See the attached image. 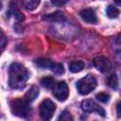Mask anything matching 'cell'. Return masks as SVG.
Returning a JSON list of instances; mask_svg holds the SVG:
<instances>
[{"instance_id":"obj_24","label":"cell","mask_w":121,"mask_h":121,"mask_svg":"<svg viewBox=\"0 0 121 121\" xmlns=\"http://www.w3.org/2000/svg\"><path fill=\"white\" fill-rule=\"evenodd\" d=\"M2 39H3V38H1V37H0V45H1V40H2ZM0 51H1V49H0Z\"/></svg>"},{"instance_id":"obj_23","label":"cell","mask_w":121,"mask_h":121,"mask_svg":"<svg viewBox=\"0 0 121 121\" xmlns=\"http://www.w3.org/2000/svg\"><path fill=\"white\" fill-rule=\"evenodd\" d=\"M2 9V3L0 2V9Z\"/></svg>"},{"instance_id":"obj_2","label":"cell","mask_w":121,"mask_h":121,"mask_svg":"<svg viewBox=\"0 0 121 121\" xmlns=\"http://www.w3.org/2000/svg\"><path fill=\"white\" fill-rule=\"evenodd\" d=\"M10 110L14 115L21 118H28L31 112L28 102H26L24 98L13 99L10 102Z\"/></svg>"},{"instance_id":"obj_18","label":"cell","mask_w":121,"mask_h":121,"mask_svg":"<svg viewBox=\"0 0 121 121\" xmlns=\"http://www.w3.org/2000/svg\"><path fill=\"white\" fill-rule=\"evenodd\" d=\"M57 121H74V119H73L72 114L68 111L65 110V111H63L60 114V116H59V118H58Z\"/></svg>"},{"instance_id":"obj_13","label":"cell","mask_w":121,"mask_h":121,"mask_svg":"<svg viewBox=\"0 0 121 121\" xmlns=\"http://www.w3.org/2000/svg\"><path fill=\"white\" fill-rule=\"evenodd\" d=\"M106 13L109 18H116L119 15V9L117 8H115L114 6L110 5L106 9Z\"/></svg>"},{"instance_id":"obj_5","label":"cell","mask_w":121,"mask_h":121,"mask_svg":"<svg viewBox=\"0 0 121 121\" xmlns=\"http://www.w3.org/2000/svg\"><path fill=\"white\" fill-rule=\"evenodd\" d=\"M54 96L60 100V101H64L69 95V89L67 84L64 81H60L53 86V91H52Z\"/></svg>"},{"instance_id":"obj_16","label":"cell","mask_w":121,"mask_h":121,"mask_svg":"<svg viewBox=\"0 0 121 121\" xmlns=\"http://www.w3.org/2000/svg\"><path fill=\"white\" fill-rule=\"evenodd\" d=\"M41 83H42V85H43V87H45V88H47V89L53 87L54 84H55V83H54V78H53L52 77H45V78H43L41 79Z\"/></svg>"},{"instance_id":"obj_17","label":"cell","mask_w":121,"mask_h":121,"mask_svg":"<svg viewBox=\"0 0 121 121\" xmlns=\"http://www.w3.org/2000/svg\"><path fill=\"white\" fill-rule=\"evenodd\" d=\"M10 12L16 17V19L17 20H19V21H23L24 19H25V17H24V15L22 14V12L17 9V7L16 6H14L13 4H11V6H10Z\"/></svg>"},{"instance_id":"obj_6","label":"cell","mask_w":121,"mask_h":121,"mask_svg":"<svg viewBox=\"0 0 121 121\" xmlns=\"http://www.w3.org/2000/svg\"><path fill=\"white\" fill-rule=\"evenodd\" d=\"M81 109L88 112H96L101 116H105V111L102 107L96 104L94 100L86 99L81 102Z\"/></svg>"},{"instance_id":"obj_8","label":"cell","mask_w":121,"mask_h":121,"mask_svg":"<svg viewBox=\"0 0 121 121\" xmlns=\"http://www.w3.org/2000/svg\"><path fill=\"white\" fill-rule=\"evenodd\" d=\"M80 17L86 22V23H90V24H95L97 21L96 15L95 13V11L91 9H81L79 12Z\"/></svg>"},{"instance_id":"obj_3","label":"cell","mask_w":121,"mask_h":121,"mask_svg":"<svg viewBox=\"0 0 121 121\" xmlns=\"http://www.w3.org/2000/svg\"><path fill=\"white\" fill-rule=\"evenodd\" d=\"M96 79L92 75H87L77 82V90L80 95H88L96 87Z\"/></svg>"},{"instance_id":"obj_1","label":"cell","mask_w":121,"mask_h":121,"mask_svg":"<svg viewBox=\"0 0 121 121\" xmlns=\"http://www.w3.org/2000/svg\"><path fill=\"white\" fill-rule=\"evenodd\" d=\"M9 83L12 89H23L28 79L29 73L27 69L19 62H13L9 66Z\"/></svg>"},{"instance_id":"obj_21","label":"cell","mask_w":121,"mask_h":121,"mask_svg":"<svg viewBox=\"0 0 121 121\" xmlns=\"http://www.w3.org/2000/svg\"><path fill=\"white\" fill-rule=\"evenodd\" d=\"M66 3H67V1H52V4L57 5V6H61V5H64Z\"/></svg>"},{"instance_id":"obj_9","label":"cell","mask_w":121,"mask_h":121,"mask_svg":"<svg viewBox=\"0 0 121 121\" xmlns=\"http://www.w3.org/2000/svg\"><path fill=\"white\" fill-rule=\"evenodd\" d=\"M43 19L46 21H49V22H60V21H63L65 18L61 11H55L53 13L45 15L43 17Z\"/></svg>"},{"instance_id":"obj_20","label":"cell","mask_w":121,"mask_h":121,"mask_svg":"<svg viewBox=\"0 0 121 121\" xmlns=\"http://www.w3.org/2000/svg\"><path fill=\"white\" fill-rule=\"evenodd\" d=\"M96 98L102 103H107L110 99V95L106 93H98L96 95Z\"/></svg>"},{"instance_id":"obj_4","label":"cell","mask_w":121,"mask_h":121,"mask_svg":"<svg viewBox=\"0 0 121 121\" xmlns=\"http://www.w3.org/2000/svg\"><path fill=\"white\" fill-rule=\"evenodd\" d=\"M56 111V105L50 99H44L40 104V116L44 121H49Z\"/></svg>"},{"instance_id":"obj_10","label":"cell","mask_w":121,"mask_h":121,"mask_svg":"<svg viewBox=\"0 0 121 121\" xmlns=\"http://www.w3.org/2000/svg\"><path fill=\"white\" fill-rule=\"evenodd\" d=\"M38 95H39V89H38V87L32 86V87L26 93L24 99H25L26 102L29 103V102H32L33 100H35V98L38 96Z\"/></svg>"},{"instance_id":"obj_15","label":"cell","mask_w":121,"mask_h":121,"mask_svg":"<svg viewBox=\"0 0 121 121\" xmlns=\"http://www.w3.org/2000/svg\"><path fill=\"white\" fill-rule=\"evenodd\" d=\"M39 4H40V1H37V0H30V1H24L23 2V5L28 10L35 9L39 6Z\"/></svg>"},{"instance_id":"obj_7","label":"cell","mask_w":121,"mask_h":121,"mask_svg":"<svg viewBox=\"0 0 121 121\" xmlns=\"http://www.w3.org/2000/svg\"><path fill=\"white\" fill-rule=\"evenodd\" d=\"M93 62H94L95 67L98 71H100L101 73H108L112 69L111 61L107 58H105V57H102V56L96 57V58L94 59Z\"/></svg>"},{"instance_id":"obj_22","label":"cell","mask_w":121,"mask_h":121,"mask_svg":"<svg viewBox=\"0 0 121 121\" xmlns=\"http://www.w3.org/2000/svg\"><path fill=\"white\" fill-rule=\"evenodd\" d=\"M119 107H120V104H119V102L117 103V115L118 116H120V111H119Z\"/></svg>"},{"instance_id":"obj_19","label":"cell","mask_w":121,"mask_h":121,"mask_svg":"<svg viewBox=\"0 0 121 121\" xmlns=\"http://www.w3.org/2000/svg\"><path fill=\"white\" fill-rule=\"evenodd\" d=\"M51 70L54 73L58 74V75H60V74L64 73V68H63V65L61 63H54L52 68H51Z\"/></svg>"},{"instance_id":"obj_14","label":"cell","mask_w":121,"mask_h":121,"mask_svg":"<svg viewBox=\"0 0 121 121\" xmlns=\"http://www.w3.org/2000/svg\"><path fill=\"white\" fill-rule=\"evenodd\" d=\"M108 85L112 89H117L118 87V78L116 74H112L108 78Z\"/></svg>"},{"instance_id":"obj_11","label":"cell","mask_w":121,"mask_h":121,"mask_svg":"<svg viewBox=\"0 0 121 121\" xmlns=\"http://www.w3.org/2000/svg\"><path fill=\"white\" fill-rule=\"evenodd\" d=\"M84 68V62L82 60H76L72 61L69 64V70L72 73H78Z\"/></svg>"},{"instance_id":"obj_12","label":"cell","mask_w":121,"mask_h":121,"mask_svg":"<svg viewBox=\"0 0 121 121\" xmlns=\"http://www.w3.org/2000/svg\"><path fill=\"white\" fill-rule=\"evenodd\" d=\"M36 64L39 66V67H41V68H52V66H53V64H54V62L52 61V60H48V59H43V58H42V59H38V60H36Z\"/></svg>"}]
</instances>
